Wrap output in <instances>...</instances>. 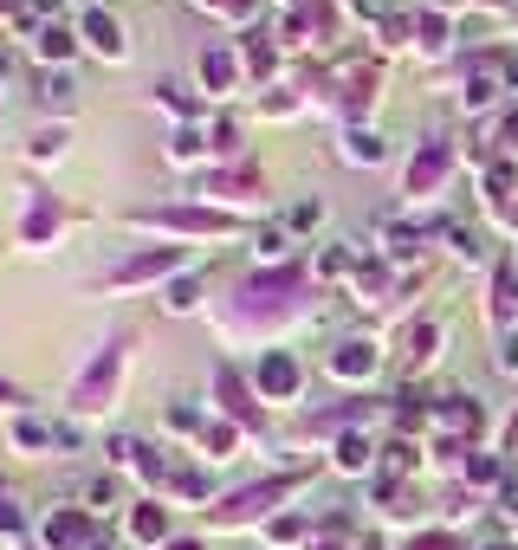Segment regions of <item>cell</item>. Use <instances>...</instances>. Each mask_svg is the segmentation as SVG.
<instances>
[{
	"label": "cell",
	"instance_id": "obj_1",
	"mask_svg": "<svg viewBox=\"0 0 518 550\" xmlns=\"http://www.w3.org/2000/svg\"><path fill=\"white\" fill-rule=\"evenodd\" d=\"M124 363H130V337L117 330L111 343H104V356H91L85 376L72 382V408L78 415H104V408L117 402V382H124Z\"/></svg>",
	"mask_w": 518,
	"mask_h": 550
},
{
	"label": "cell",
	"instance_id": "obj_2",
	"mask_svg": "<svg viewBox=\"0 0 518 550\" xmlns=\"http://www.w3.org/2000/svg\"><path fill=\"white\" fill-rule=\"evenodd\" d=\"M285 492H298V473H279V479H259V486H240L234 499H221V505L208 512V525L240 531V525H253V518H266L272 505L285 499Z\"/></svg>",
	"mask_w": 518,
	"mask_h": 550
},
{
	"label": "cell",
	"instance_id": "obj_3",
	"mask_svg": "<svg viewBox=\"0 0 518 550\" xmlns=\"http://www.w3.org/2000/svg\"><path fill=\"white\" fill-rule=\"evenodd\" d=\"M136 227H169V233H234L240 220L221 208H136Z\"/></svg>",
	"mask_w": 518,
	"mask_h": 550
},
{
	"label": "cell",
	"instance_id": "obj_4",
	"mask_svg": "<svg viewBox=\"0 0 518 550\" xmlns=\"http://www.w3.org/2000/svg\"><path fill=\"white\" fill-rule=\"evenodd\" d=\"M454 175V143H441V136H428V143L408 156V169H402V188L408 195H434V188Z\"/></svg>",
	"mask_w": 518,
	"mask_h": 550
},
{
	"label": "cell",
	"instance_id": "obj_5",
	"mask_svg": "<svg viewBox=\"0 0 518 550\" xmlns=\"http://www.w3.org/2000/svg\"><path fill=\"white\" fill-rule=\"evenodd\" d=\"M175 266H182V246H149V253H130L124 266L104 272V292H130V285H149V279H162V272H175Z\"/></svg>",
	"mask_w": 518,
	"mask_h": 550
},
{
	"label": "cell",
	"instance_id": "obj_6",
	"mask_svg": "<svg viewBox=\"0 0 518 550\" xmlns=\"http://www.w3.org/2000/svg\"><path fill=\"white\" fill-rule=\"evenodd\" d=\"M98 525L85 512H52L46 518V550H98Z\"/></svg>",
	"mask_w": 518,
	"mask_h": 550
},
{
	"label": "cell",
	"instance_id": "obj_7",
	"mask_svg": "<svg viewBox=\"0 0 518 550\" xmlns=\"http://www.w3.org/2000/svg\"><path fill=\"white\" fill-rule=\"evenodd\" d=\"M214 389H221V408H227V421L234 428H259V402H253V389L240 382V369H214Z\"/></svg>",
	"mask_w": 518,
	"mask_h": 550
},
{
	"label": "cell",
	"instance_id": "obj_8",
	"mask_svg": "<svg viewBox=\"0 0 518 550\" xmlns=\"http://www.w3.org/2000/svg\"><path fill=\"white\" fill-rule=\"evenodd\" d=\"M376 363H383V356H376L370 337H350V343H337V350H331V376H344V382H370Z\"/></svg>",
	"mask_w": 518,
	"mask_h": 550
},
{
	"label": "cell",
	"instance_id": "obj_9",
	"mask_svg": "<svg viewBox=\"0 0 518 550\" xmlns=\"http://www.w3.org/2000/svg\"><path fill=\"white\" fill-rule=\"evenodd\" d=\"M259 395H272V402H292V395H298V363L285 350L259 356Z\"/></svg>",
	"mask_w": 518,
	"mask_h": 550
},
{
	"label": "cell",
	"instance_id": "obj_10",
	"mask_svg": "<svg viewBox=\"0 0 518 550\" xmlns=\"http://www.w3.org/2000/svg\"><path fill=\"white\" fill-rule=\"evenodd\" d=\"M59 227H65V208L52 195H33V208H26V220H20V240L26 246H46Z\"/></svg>",
	"mask_w": 518,
	"mask_h": 550
},
{
	"label": "cell",
	"instance_id": "obj_11",
	"mask_svg": "<svg viewBox=\"0 0 518 550\" xmlns=\"http://www.w3.org/2000/svg\"><path fill=\"white\" fill-rule=\"evenodd\" d=\"M78 39H85V46L98 52V59H111V65L130 52V46H124V26H117L111 13H85V33H78Z\"/></svg>",
	"mask_w": 518,
	"mask_h": 550
},
{
	"label": "cell",
	"instance_id": "obj_12",
	"mask_svg": "<svg viewBox=\"0 0 518 550\" xmlns=\"http://www.w3.org/2000/svg\"><path fill=\"white\" fill-rule=\"evenodd\" d=\"M434 421H441L447 434H467V440L486 428V415H480V402H473V395H447V402L434 408Z\"/></svg>",
	"mask_w": 518,
	"mask_h": 550
},
{
	"label": "cell",
	"instance_id": "obj_13",
	"mask_svg": "<svg viewBox=\"0 0 518 550\" xmlns=\"http://www.w3.org/2000/svg\"><path fill=\"white\" fill-rule=\"evenodd\" d=\"M434 343H441V324H408L402 330V363L408 369H428L434 363Z\"/></svg>",
	"mask_w": 518,
	"mask_h": 550
},
{
	"label": "cell",
	"instance_id": "obj_14",
	"mask_svg": "<svg viewBox=\"0 0 518 550\" xmlns=\"http://www.w3.org/2000/svg\"><path fill=\"white\" fill-rule=\"evenodd\" d=\"M512 318H518V266L506 259L493 272V324H512Z\"/></svg>",
	"mask_w": 518,
	"mask_h": 550
},
{
	"label": "cell",
	"instance_id": "obj_15",
	"mask_svg": "<svg viewBox=\"0 0 518 550\" xmlns=\"http://www.w3.org/2000/svg\"><path fill=\"white\" fill-rule=\"evenodd\" d=\"M208 195H214V201H247V195H259V169H227V175H208Z\"/></svg>",
	"mask_w": 518,
	"mask_h": 550
},
{
	"label": "cell",
	"instance_id": "obj_16",
	"mask_svg": "<svg viewBox=\"0 0 518 550\" xmlns=\"http://www.w3.org/2000/svg\"><path fill=\"white\" fill-rule=\"evenodd\" d=\"M234 52H221V46H214V52H201V85H208V91H227V85H234Z\"/></svg>",
	"mask_w": 518,
	"mask_h": 550
},
{
	"label": "cell",
	"instance_id": "obj_17",
	"mask_svg": "<svg viewBox=\"0 0 518 550\" xmlns=\"http://www.w3.org/2000/svg\"><path fill=\"white\" fill-rule=\"evenodd\" d=\"M130 531H136V544H162L169 538V512H162V505H136Z\"/></svg>",
	"mask_w": 518,
	"mask_h": 550
},
{
	"label": "cell",
	"instance_id": "obj_18",
	"mask_svg": "<svg viewBox=\"0 0 518 550\" xmlns=\"http://www.w3.org/2000/svg\"><path fill=\"white\" fill-rule=\"evenodd\" d=\"M370 104H376V72H357V78L344 85V117L357 123V117H363Z\"/></svg>",
	"mask_w": 518,
	"mask_h": 550
},
{
	"label": "cell",
	"instance_id": "obj_19",
	"mask_svg": "<svg viewBox=\"0 0 518 550\" xmlns=\"http://www.w3.org/2000/svg\"><path fill=\"white\" fill-rule=\"evenodd\" d=\"M415 460H421V453L408 447V440H389V447H383V479H395V486H402V479L415 473Z\"/></svg>",
	"mask_w": 518,
	"mask_h": 550
},
{
	"label": "cell",
	"instance_id": "obj_20",
	"mask_svg": "<svg viewBox=\"0 0 518 550\" xmlns=\"http://www.w3.org/2000/svg\"><path fill=\"white\" fill-rule=\"evenodd\" d=\"M370 460H376V447H370L363 434H344V440H337V466H344V473H363Z\"/></svg>",
	"mask_w": 518,
	"mask_h": 550
},
{
	"label": "cell",
	"instance_id": "obj_21",
	"mask_svg": "<svg viewBox=\"0 0 518 550\" xmlns=\"http://www.w3.org/2000/svg\"><path fill=\"white\" fill-rule=\"evenodd\" d=\"M415 46L421 52H447V20L441 13H415Z\"/></svg>",
	"mask_w": 518,
	"mask_h": 550
},
{
	"label": "cell",
	"instance_id": "obj_22",
	"mask_svg": "<svg viewBox=\"0 0 518 550\" xmlns=\"http://www.w3.org/2000/svg\"><path fill=\"white\" fill-rule=\"evenodd\" d=\"M72 46H78V39L65 33L59 20H46V26H39V59H72Z\"/></svg>",
	"mask_w": 518,
	"mask_h": 550
},
{
	"label": "cell",
	"instance_id": "obj_23",
	"mask_svg": "<svg viewBox=\"0 0 518 550\" xmlns=\"http://www.w3.org/2000/svg\"><path fill=\"white\" fill-rule=\"evenodd\" d=\"M240 59H247V72H259V78H266L272 65H279V52H272V46H266L259 33H247V46H240Z\"/></svg>",
	"mask_w": 518,
	"mask_h": 550
},
{
	"label": "cell",
	"instance_id": "obj_24",
	"mask_svg": "<svg viewBox=\"0 0 518 550\" xmlns=\"http://www.w3.org/2000/svg\"><path fill=\"white\" fill-rule=\"evenodd\" d=\"M162 305H169V311H195V305H201V279H195V272H188V279H175Z\"/></svg>",
	"mask_w": 518,
	"mask_h": 550
},
{
	"label": "cell",
	"instance_id": "obj_25",
	"mask_svg": "<svg viewBox=\"0 0 518 550\" xmlns=\"http://www.w3.org/2000/svg\"><path fill=\"white\" fill-rule=\"evenodd\" d=\"M13 440H20V447H33V453H46V447H52L59 434H52L46 421H13Z\"/></svg>",
	"mask_w": 518,
	"mask_h": 550
},
{
	"label": "cell",
	"instance_id": "obj_26",
	"mask_svg": "<svg viewBox=\"0 0 518 550\" xmlns=\"http://www.w3.org/2000/svg\"><path fill=\"white\" fill-rule=\"evenodd\" d=\"M350 162H383V143H376L370 130H350V149H344Z\"/></svg>",
	"mask_w": 518,
	"mask_h": 550
},
{
	"label": "cell",
	"instance_id": "obj_27",
	"mask_svg": "<svg viewBox=\"0 0 518 550\" xmlns=\"http://www.w3.org/2000/svg\"><path fill=\"white\" fill-rule=\"evenodd\" d=\"M201 447H208V460H227V453H234V428H201Z\"/></svg>",
	"mask_w": 518,
	"mask_h": 550
},
{
	"label": "cell",
	"instance_id": "obj_28",
	"mask_svg": "<svg viewBox=\"0 0 518 550\" xmlns=\"http://www.w3.org/2000/svg\"><path fill=\"white\" fill-rule=\"evenodd\" d=\"M447 246H454L460 259H480V233L473 227H447Z\"/></svg>",
	"mask_w": 518,
	"mask_h": 550
},
{
	"label": "cell",
	"instance_id": "obj_29",
	"mask_svg": "<svg viewBox=\"0 0 518 550\" xmlns=\"http://www.w3.org/2000/svg\"><path fill=\"white\" fill-rule=\"evenodd\" d=\"M201 149H208V143H201V136H195V130H175V143H169V156H175V162H195V156H201Z\"/></svg>",
	"mask_w": 518,
	"mask_h": 550
},
{
	"label": "cell",
	"instance_id": "obj_30",
	"mask_svg": "<svg viewBox=\"0 0 518 550\" xmlns=\"http://www.w3.org/2000/svg\"><path fill=\"white\" fill-rule=\"evenodd\" d=\"M195 7H214V13H227V20H253L259 0H195Z\"/></svg>",
	"mask_w": 518,
	"mask_h": 550
},
{
	"label": "cell",
	"instance_id": "obj_31",
	"mask_svg": "<svg viewBox=\"0 0 518 550\" xmlns=\"http://www.w3.org/2000/svg\"><path fill=\"white\" fill-rule=\"evenodd\" d=\"M175 492H182V499H208V479H201L195 466H182V473H175Z\"/></svg>",
	"mask_w": 518,
	"mask_h": 550
},
{
	"label": "cell",
	"instance_id": "obj_32",
	"mask_svg": "<svg viewBox=\"0 0 518 550\" xmlns=\"http://www.w3.org/2000/svg\"><path fill=\"white\" fill-rule=\"evenodd\" d=\"M59 149H65V130H39V136H33V156H39V162H52Z\"/></svg>",
	"mask_w": 518,
	"mask_h": 550
},
{
	"label": "cell",
	"instance_id": "obj_33",
	"mask_svg": "<svg viewBox=\"0 0 518 550\" xmlns=\"http://www.w3.org/2000/svg\"><path fill=\"white\" fill-rule=\"evenodd\" d=\"M408 550H460V538H454V531H421Z\"/></svg>",
	"mask_w": 518,
	"mask_h": 550
},
{
	"label": "cell",
	"instance_id": "obj_34",
	"mask_svg": "<svg viewBox=\"0 0 518 550\" xmlns=\"http://www.w3.org/2000/svg\"><path fill=\"white\" fill-rule=\"evenodd\" d=\"M46 104H59V110H72V78H46V91H39Z\"/></svg>",
	"mask_w": 518,
	"mask_h": 550
},
{
	"label": "cell",
	"instance_id": "obj_35",
	"mask_svg": "<svg viewBox=\"0 0 518 550\" xmlns=\"http://www.w3.org/2000/svg\"><path fill=\"white\" fill-rule=\"evenodd\" d=\"M259 110H266V117H292L298 98H292V91H272V98H259Z\"/></svg>",
	"mask_w": 518,
	"mask_h": 550
},
{
	"label": "cell",
	"instance_id": "obj_36",
	"mask_svg": "<svg viewBox=\"0 0 518 550\" xmlns=\"http://www.w3.org/2000/svg\"><path fill=\"white\" fill-rule=\"evenodd\" d=\"M214 149H221V156H234V149H240V130H234V123H214Z\"/></svg>",
	"mask_w": 518,
	"mask_h": 550
},
{
	"label": "cell",
	"instance_id": "obj_37",
	"mask_svg": "<svg viewBox=\"0 0 518 550\" xmlns=\"http://www.w3.org/2000/svg\"><path fill=\"white\" fill-rule=\"evenodd\" d=\"M85 499H91V505H117V479H91Z\"/></svg>",
	"mask_w": 518,
	"mask_h": 550
},
{
	"label": "cell",
	"instance_id": "obj_38",
	"mask_svg": "<svg viewBox=\"0 0 518 550\" xmlns=\"http://www.w3.org/2000/svg\"><path fill=\"white\" fill-rule=\"evenodd\" d=\"M272 538H279V544H298V538H305V518H279V525H272Z\"/></svg>",
	"mask_w": 518,
	"mask_h": 550
},
{
	"label": "cell",
	"instance_id": "obj_39",
	"mask_svg": "<svg viewBox=\"0 0 518 550\" xmlns=\"http://www.w3.org/2000/svg\"><path fill=\"white\" fill-rule=\"evenodd\" d=\"M499 143L518 149V110H506V123H499Z\"/></svg>",
	"mask_w": 518,
	"mask_h": 550
},
{
	"label": "cell",
	"instance_id": "obj_40",
	"mask_svg": "<svg viewBox=\"0 0 518 550\" xmlns=\"http://www.w3.org/2000/svg\"><path fill=\"white\" fill-rule=\"evenodd\" d=\"M499 369H506V376H518V337H506V350H499Z\"/></svg>",
	"mask_w": 518,
	"mask_h": 550
},
{
	"label": "cell",
	"instance_id": "obj_41",
	"mask_svg": "<svg viewBox=\"0 0 518 550\" xmlns=\"http://www.w3.org/2000/svg\"><path fill=\"white\" fill-rule=\"evenodd\" d=\"M493 214H499V220H506V227L518 233V201H493Z\"/></svg>",
	"mask_w": 518,
	"mask_h": 550
},
{
	"label": "cell",
	"instance_id": "obj_42",
	"mask_svg": "<svg viewBox=\"0 0 518 550\" xmlns=\"http://www.w3.org/2000/svg\"><path fill=\"white\" fill-rule=\"evenodd\" d=\"M20 402V389H13V382H0V408H13Z\"/></svg>",
	"mask_w": 518,
	"mask_h": 550
},
{
	"label": "cell",
	"instance_id": "obj_43",
	"mask_svg": "<svg viewBox=\"0 0 518 550\" xmlns=\"http://www.w3.org/2000/svg\"><path fill=\"white\" fill-rule=\"evenodd\" d=\"M506 512H512V518H518V486H506Z\"/></svg>",
	"mask_w": 518,
	"mask_h": 550
},
{
	"label": "cell",
	"instance_id": "obj_44",
	"mask_svg": "<svg viewBox=\"0 0 518 550\" xmlns=\"http://www.w3.org/2000/svg\"><path fill=\"white\" fill-rule=\"evenodd\" d=\"M169 550H201V544H195V538H175V544H169Z\"/></svg>",
	"mask_w": 518,
	"mask_h": 550
},
{
	"label": "cell",
	"instance_id": "obj_45",
	"mask_svg": "<svg viewBox=\"0 0 518 550\" xmlns=\"http://www.w3.org/2000/svg\"><path fill=\"white\" fill-rule=\"evenodd\" d=\"M357 550H383V538H363V544H357Z\"/></svg>",
	"mask_w": 518,
	"mask_h": 550
},
{
	"label": "cell",
	"instance_id": "obj_46",
	"mask_svg": "<svg viewBox=\"0 0 518 550\" xmlns=\"http://www.w3.org/2000/svg\"><path fill=\"white\" fill-rule=\"evenodd\" d=\"M0 13H20V0H0Z\"/></svg>",
	"mask_w": 518,
	"mask_h": 550
},
{
	"label": "cell",
	"instance_id": "obj_47",
	"mask_svg": "<svg viewBox=\"0 0 518 550\" xmlns=\"http://www.w3.org/2000/svg\"><path fill=\"white\" fill-rule=\"evenodd\" d=\"M506 434H512V447H518V415H512V428H506Z\"/></svg>",
	"mask_w": 518,
	"mask_h": 550
},
{
	"label": "cell",
	"instance_id": "obj_48",
	"mask_svg": "<svg viewBox=\"0 0 518 550\" xmlns=\"http://www.w3.org/2000/svg\"><path fill=\"white\" fill-rule=\"evenodd\" d=\"M480 7H506V0H480Z\"/></svg>",
	"mask_w": 518,
	"mask_h": 550
},
{
	"label": "cell",
	"instance_id": "obj_49",
	"mask_svg": "<svg viewBox=\"0 0 518 550\" xmlns=\"http://www.w3.org/2000/svg\"><path fill=\"white\" fill-rule=\"evenodd\" d=\"M486 550H512V544H486Z\"/></svg>",
	"mask_w": 518,
	"mask_h": 550
}]
</instances>
